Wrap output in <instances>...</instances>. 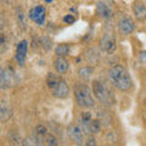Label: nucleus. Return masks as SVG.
<instances>
[{"mask_svg": "<svg viewBox=\"0 0 146 146\" xmlns=\"http://www.w3.org/2000/svg\"><path fill=\"white\" fill-rule=\"evenodd\" d=\"M108 79L121 91H128L133 86V80H131L129 72L121 65H115L110 68Z\"/></svg>", "mask_w": 146, "mask_h": 146, "instance_id": "1", "label": "nucleus"}, {"mask_svg": "<svg viewBox=\"0 0 146 146\" xmlns=\"http://www.w3.org/2000/svg\"><path fill=\"white\" fill-rule=\"evenodd\" d=\"M73 94L76 98V102L82 108H91L95 106V100L93 91L86 84H76L73 88Z\"/></svg>", "mask_w": 146, "mask_h": 146, "instance_id": "2", "label": "nucleus"}, {"mask_svg": "<svg viewBox=\"0 0 146 146\" xmlns=\"http://www.w3.org/2000/svg\"><path fill=\"white\" fill-rule=\"evenodd\" d=\"M93 95L101 104L106 106H111L115 102L112 91L108 89V86L101 80H94L93 82Z\"/></svg>", "mask_w": 146, "mask_h": 146, "instance_id": "3", "label": "nucleus"}, {"mask_svg": "<svg viewBox=\"0 0 146 146\" xmlns=\"http://www.w3.org/2000/svg\"><path fill=\"white\" fill-rule=\"evenodd\" d=\"M100 48L102 51L111 54L116 50V38L112 33H105L100 39Z\"/></svg>", "mask_w": 146, "mask_h": 146, "instance_id": "4", "label": "nucleus"}, {"mask_svg": "<svg viewBox=\"0 0 146 146\" xmlns=\"http://www.w3.org/2000/svg\"><path fill=\"white\" fill-rule=\"evenodd\" d=\"M118 28H119L122 34L128 35L135 31V23L129 16H122L118 20Z\"/></svg>", "mask_w": 146, "mask_h": 146, "instance_id": "5", "label": "nucleus"}, {"mask_svg": "<svg viewBox=\"0 0 146 146\" xmlns=\"http://www.w3.org/2000/svg\"><path fill=\"white\" fill-rule=\"evenodd\" d=\"M68 135L72 139V141H74V144L77 145H83L84 144V130L82 129V127L78 124H72L68 127Z\"/></svg>", "mask_w": 146, "mask_h": 146, "instance_id": "6", "label": "nucleus"}, {"mask_svg": "<svg viewBox=\"0 0 146 146\" xmlns=\"http://www.w3.org/2000/svg\"><path fill=\"white\" fill-rule=\"evenodd\" d=\"M29 18L33 22H35L36 25L42 26L44 23L45 18H46V10L44 6H34L29 10Z\"/></svg>", "mask_w": 146, "mask_h": 146, "instance_id": "7", "label": "nucleus"}, {"mask_svg": "<svg viewBox=\"0 0 146 146\" xmlns=\"http://www.w3.org/2000/svg\"><path fill=\"white\" fill-rule=\"evenodd\" d=\"M51 91H52V95L55 98H57V99H66L68 96V94H70V86H68V84L66 83L65 80L61 79L51 89Z\"/></svg>", "mask_w": 146, "mask_h": 146, "instance_id": "8", "label": "nucleus"}, {"mask_svg": "<svg viewBox=\"0 0 146 146\" xmlns=\"http://www.w3.org/2000/svg\"><path fill=\"white\" fill-rule=\"evenodd\" d=\"M131 10H133V13L135 18L140 22L146 21V5L141 1V0H135L131 5Z\"/></svg>", "mask_w": 146, "mask_h": 146, "instance_id": "9", "label": "nucleus"}, {"mask_svg": "<svg viewBox=\"0 0 146 146\" xmlns=\"http://www.w3.org/2000/svg\"><path fill=\"white\" fill-rule=\"evenodd\" d=\"M27 51H28V42L27 40H22L18 43L17 49H16V61L18 65H23L27 57Z\"/></svg>", "mask_w": 146, "mask_h": 146, "instance_id": "10", "label": "nucleus"}, {"mask_svg": "<svg viewBox=\"0 0 146 146\" xmlns=\"http://www.w3.org/2000/svg\"><path fill=\"white\" fill-rule=\"evenodd\" d=\"M96 12H98V15L99 16H101L102 18H111L113 16V10H112V7L108 5V4L106 3H104V1H100L98 3V5H96Z\"/></svg>", "mask_w": 146, "mask_h": 146, "instance_id": "11", "label": "nucleus"}, {"mask_svg": "<svg viewBox=\"0 0 146 146\" xmlns=\"http://www.w3.org/2000/svg\"><path fill=\"white\" fill-rule=\"evenodd\" d=\"M54 66H55V70H56V72L58 74H65V73H67L68 67H70L68 61L62 56H57V58L54 61Z\"/></svg>", "mask_w": 146, "mask_h": 146, "instance_id": "12", "label": "nucleus"}, {"mask_svg": "<svg viewBox=\"0 0 146 146\" xmlns=\"http://www.w3.org/2000/svg\"><path fill=\"white\" fill-rule=\"evenodd\" d=\"M12 116V107L6 101L0 102V121L6 122Z\"/></svg>", "mask_w": 146, "mask_h": 146, "instance_id": "13", "label": "nucleus"}, {"mask_svg": "<svg viewBox=\"0 0 146 146\" xmlns=\"http://www.w3.org/2000/svg\"><path fill=\"white\" fill-rule=\"evenodd\" d=\"M98 119L101 123V125L104 127H110L112 123V117L108 115L107 111H100L98 113Z\"/></svg>", "mask_w": 146, "mask_h": 146, "instance_id": "14", "label": "nucleus"}, {"mask_svg": "<svg viewBox=\"0 0 146 146\" xmlns=\"http://www.w3.org/2000/svg\"><path fill=\"white\" fill-rule=\"evenodd\" d=\"M70 51H71V46L67 44H58L56 48H55V54L57 55V56H68L70 55Z\"/></svg>", "mask_w": 146, "mask_h": 146, "instance_id": "15", "label": "nucleus"}, {"mask_svg": "<svg viewBox=\"0 0 146 146\" xmlns=\"http://www.w3.org/2000/svg\"><path fill=\"white\" fill-rule=\"evenodd\" d=\"M9 85H10L9 74H7V72L0 66V89H5Z\"/></svg>", "mask_w": 146, "mask_h": 146, "instance_id": "16", "label": "nucleus"}, {"mask_svg": "<svg viewBox=\"0 0 146 146\" xmlns=\"http://www.w3.org/2000/svg\"><path fill=\"white\" fill-rule=\"evenodd\" d=\"M91 74H93V67H90V66L80 67L79 70H78V76H79L83 80H88V79L90 78Z\"/></svg>", "mask_w": 146, "mask_h": 146, "instance_id": "17", "label": "nucleus"}, {"mask_svg": "<svg viewBox=\"0 0 146 146\" xmlns=\"http://www.w3.org/2000/svg\"><path fill=\"white\" fill-rule=\"evenodd\" d=\"M61 80V78L58 77L57 74H55V73H49L48 78H46V84H48V88L51 90L55 85H56L58 82Z\"/></svg>", "mask_w": 146, "mask_h": 146, "instance_id": "18", "label": "nucleus"}, {"mask_svg": "<svg viewBox=\"0 0 146 146\" xmlns=\"http://www.w3.org/2000/svg\"><path fill=\"white\" fill-rule=\"evenodd\" d=\"M7 42H9V38L6 33L0 29V55L5 52V50L7 48Z\"/></svg>", "mask_w": 146, "mask_h": 146, "instance_id": "19", "label": "nucleus"}, {"mask_svg": "<svg viewBox=\"0 0 146 146\" xmlns=\"http://www.w3.org/2000/svg\"><path fill=\"white\" fill-rule=\"evenodd\" d=\"M46 134H48V129L43 124H39V125L35 127V129H34V135L35 136H38V138L44 140V138H45V135Z\"/></svg>", "mask_w": 146, "mask_h": 146, "instance_id": "20", "label": "nucleus"}, {"mask_svg": "<svg viewBox=\"0 0 146 146\" xmlns=\"http://www.w3.org/2000/svg\"><path fill=\"white\" fill-rule=\"evenodd\" d=\"M44 141H45L44 144H46V145H49V146H56V145H58L57 139L55 138L52 134H50V133H48L46 135H45Z\"/></svg>", "mask_w": 146, "mask_h": 146, "instance_id": "21", "label": "nucleus"}, {"mask_svg": "<svg viewBox=\"0 0 146 146\" xmlns=\"http://www.w3.org/2000/svg\"><path fill=\"white\" fill-rule=\"evenodd\" d=\"M16 15H17V21H18V23H20V26H22V27H23V28H25V27H26V21H25V15H23V11H22L21 9H17Z\"/></svg>", "mask_w": 146, "mask_h": 146, "instance_id": "22", "label": "nucleus"}, {"mask_svg": "<svg viewBox=\"0 0 146 146\" xmlns=\"http://www.w3.org/2000/svg\"><path fill=\"white\" fill-rule=\"evenodd\" d=\"M91 119H93V118H91V113L90 112H83L80 115V123L82 124H88Z\"/></svg>", "mask_w": 146, "mask_h": 146, "instance_id": "23", "label": "nucleus"}, {"mask_svg": "<svg viewBox=\"0 0 146 146\" xmlns=\"http://www.w3.org/2000/svg\"><path fill=\"white\" fill-rule=\"evenodd\" d=\"M63 22H65V23H68V25H73L76 22V17L73 15H66L63 17Z\"/></svg>", "mask_w": 146, "mask_h": 146, "instance_id": "24", "label": "nucleus"}, {"mask_svg": "<svg viewBox=\"0 0 146 146\" xmlns=\"http://www.w3.org/2000/svg\"><path fill=\"white\" fill-rule=\"evenodd\" d=\"M85 145H89V146H94V145H96V140H95V138L93 136V134H90L88 138H86L85 140Z\"/></svg>", "mask_w": 146, "mask_h": 146, "instance_id": "25", "label": "nucleus"}, {"mask_svg": "<svg viewBox=\"0 0 146 146\" xmlns=\"http://www.w3.org/2000/svg\"><path fill=\"white\" fill-rule=\"evenodd\" d=\"M43 40L45 42V43L43 44V45H44V48L46 49V50H49L50 48H51V40H49L48 38H43Z\"/></svg>", "mask_w": 146, "mask_h": 146, "instance_id": "26", "label": "nucleus"}, {"mask_svg": "<svg viewBox=\"0 0 146 146\" xmlns=\"http://www.w3.org/2000/svg\"><path fill=\"white\" fill-rule=\"evenodd\" d=\"M51 1H54V0H45V3H51Z\"/></svg>", "mask_w": 146, "mask_h": 146, "instance_id": "27", "label": "nucleus"}]
</instances>
